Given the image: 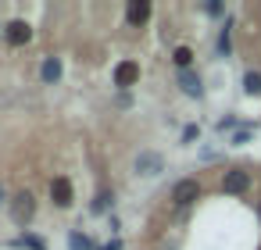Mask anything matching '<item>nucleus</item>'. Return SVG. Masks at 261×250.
<instances>
[{
	"mask_svg": "<svg viewBox=\"0 0 261 250\" xmlns=\"http://www.w3.org/2000/svg\"><path fill=\"white\" fill-rule=\"evenodd\" d=\"M136 79H140V65H136V61H122V65L115 68V86L125 90V86H133Z\"/></svg>",
	"mask_w": 261,
	"mask_h": 250,
	"instance_id": "423d86ee",
	"label": "nucleus"
},
{
	"mask_svg": "<svg viewBox=\"0 0 261 250\" xmlns=\"http://www.w3.org/2000/svg\"><path fill=\"white\" fill-rule=\"evenodd\" d=\"M111 200H115V197H111L108 189H100V193H97V200H93V211H97V214H104V211L111 207Z\"/></svg>",
	"mask_w": 261,
	"mask_h": 250,
	"instance_id": "ddd939ff",
	"label": "nucleus"
},
{
	"mask_svg": "<svg viewBox=\"0 0 261 250\" xmlns=\"http://www.w3.org/2000/svg\"><path fill=\"white\" fill-rule=\"evenodd\" d=\"M0 204H4V186H0Z\"/></svg>",
	"mask_w": 261,
	"mask_h": 250,
	"instance_id": "a211bd4d",
	"label": "nucleus"
},
{
	"mask_svg": "<svg viewBox=\"0 0 261 250\" xmlns=\"http://www.w3.org/2000/svg\"><path fill=\"white\" fill-rule=\"evenodd\" d=\"M33 214H36V200H33V193H25V189L15 193V197H11V218H15L18 225H25Z\"/></svg>",
	"mask_w": 261,
	"mask_h": 250,
	"instance_id": "f257e3e1",
	"label": "nucleus"
},
{
	"mask_svg": "<svg viewBox=\"0 0 261 250\" xmlns=\"http://www.w3.org/2000/svg\"><path fill=\"white\" fill-rule=\"evenodd\" d=\"M257 214H261V207H257Z\"/></svg>",
	"mask_w": 261,
	"mask_h": 250,
	"instance_id": "6ab92c4d",
	"label": "nucleus"
},
{
	"mask_svg": "<svg viewBox=\"0 0 261 250\" xmlns=\"http://www.w3.org/2000/svg\"><path fill=\"white\" fill-rule=\"evenodd\" d=\"M18 246H33V250H47V246H43V239H36V236H22V239H18Z\"/></svg>",
	"mask_w": 261,
	"mask_h": 250,
	"instance_id": "2eb2a0df",
	"label": "nucleus"
},
{
	"mask_svg": "<svg viewBox=\"0 0 261 250\" xmlns=\"http://www.w3.org/2000/svg\"><path fill=\"white\" fill-rule=\"evenodd\" d=\"M197 132H200L197 125H186V129H182V143H190V140H197Z\"/></svg>",
	"mask_w": 261,
	"mask_h": 250,
	"instance_id": "f3484780",
	"label": "nucleus"
},
{
	"mask_svg": "<svg viewBox=\"0 0 261 250\" xmlns=\"http://www.w3.org/2000/svg\"><path fill=\"white\" fill-rule=\"evenodd\" d=\"M150 18V4H147V0H129V4H125V22L129 25H143Z\"/></svg>",
	"mask_w": 261,
	"mask_h": 250,
	"instance_id": "39448f33",
	"label": "nucleus"
},
{
	"mask_svg": "<svg viewBox=\"0 0 261 250\" xmlns=\"http://www.w3.org/2000/svg\"><path fill=\"white\" fill-rule=\"evenodd\" d=\"M68 246H72V250H93V243H90L83 232H72V236H68Z\"/></svg>",
	"mask_w": 261,
	"mask_h": 250,
	"instance_id": "4468645a",
	"label": "nucleus"
},
{
	"mask_svg": "<svg viewBox=\"0 0 261 250\" xmlns=\"http://www.w3.org/2000/svg\"><path fill=\"white\" fill-rule=\"evenodd\" d=\"M197 197H200V182H197V179H179V182H175V189H172V200H175L179 207L193 204Z\"/></svg>",
	"mask_w": 261,
	"mask_h": 250,
	"instance_id": "f03ea898",
	"label": "nucleus"
},
{
	"mask_svg": "<svg viewBox=\"0 0 261 250\" xmlns=\"http://www.w3.org/2000/svg\"><path fill=\"white\" fill-rule=\"evenodd\" d=\"M229 29H222V36H218V54H229Z\"/></svg>",
	"mask_w": 261,
	"mask_h": 250,
	"instance_id": "dca6fc26",
	"label": "nucleus"
},
{
	"mask_svg": "<svg viewBox=\"0 0 261 250\" xmlns=\"http://www.w3.org/2000/svg\"><path fill=\"white\" fill-rule=\"evenodd\" d=\"M243 90L254 97V93H261V72H247L243 75Z\"/></svg>",
	"mask_w": 261,
	"mask_h": 250,
	"instance_id": "9b49d317",
	"label": "nucleus"
},
{
	"mask_svg": "<svg viewBox=\"0 0 261 250\" xmlns=\"http://www.w3.org/2000/svg\"><path fill=\"white\" fill-rule=\"evenodd\" d=\"M172 58H175V65L186 72V68H190V61H193V50H190V47H175V54H172Z\"/></svg>",
	"mask_w": 261,
	"mask_h": 250,
	"instance_id": "f8f14e48",
	"label": "nucleus"
},
{
	"mask_svg": "<svg viewBox=\"0 0 261 250\" xmlns=\"http://www.w3.org/2000/svg\"><path fill=\"white\" fill-rule=\"evenodd\" d=\"M250 186V175L243 172V168H232V172H225V179H222V189L225 193H243Z\"/></svg>",
	"mask_w": 261,
	"mask_h": 250,
	"instance_id": "20e7f679",
	"label": "nucleus"
},
{
	"mask_svg": "<svg viewBox=\"0 0 261 250\" xmlns=\"http://www.w3.org/2000/svg\"><path fill=\"white\" fill-rule=\"evenodd\" d=\"M50 197H54L58 207H68V204H72V182H68V179H54V182H50Z\"/></svg>",
	"mask_w": 261,
	"mask_h": 250,
	"instance_id": "6e6552de",
	"label": "nucleus"
},
{
	"mask_svg": "<svg viewBox=\"0 0 261 250\" xmlns=\"http://www.w3.org/2000/svg\"><path fill=\"white\" fill-rule=\"evenodd\" d=\"M179 90H182L186 97H200V93H204V82H200L197 72L186 68V72H179Z\"/></svg>",
	"mask_w": 261,
	"mask_h": 250,
	"instance_id": "0eeeda50",
	"label": "nucleus"
},
{
	"mask_svg": "<svg viewBox=\"0 0 261 250\" xmlns=\"http://www.w3.org/2000/svg\"><path fill=\"white\" fill-rule=\"evenodd\" d=\"M29 36H33V29H29V22H11L8 29H4V40L11 43V47H22V43H29Z\"/></svg>",
	"mask_w": 261,
	"mask_h": 250,
	"instance_id": "7ed1b4c3",
	"label": "nucleus"
},
{
	"mask_svg": "<svg viewBox=\"0 0 261 250\" xmlns=\"http://www.w3.org/2000/svg\"><path fill=\"white\" fill-rule=\"evenodd\" d=\"M136 172L140 175H158L161 172V154H140L136 157Z\"/></svg>",
	"mask_w": 261,
	"mask_h": 250,
	"instance_id": "1a4fd4ad",
	"label": "nucleus"
},
{
	"mask_svg": "<svg viewBox=\"0 0 261 250\" xmlns=\"http://www.w3.org/2000/svg\"><path fill=\"white\" fill-rule=\"evenodd\" d=\"M40 75H43V82H58L61 79V61L58 58H47L43 68H40Z\"/></svg>",
	"mask_w": 261,
	"mask_h": 250,
	"instance_id": "9d476101",
	"label": "nucleus"
}]
</instances>
